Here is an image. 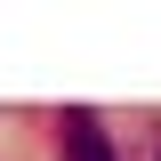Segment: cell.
<instances>
[{
    "label": "cell",
    "mask_w": 161,
    "mask_h": 161,
    "mask_svg": "<svg viewBox=\"0 0 161 161\" xmlns=\"http://www.w3.org/2000/svg\"><path fill=\"white\" fill-rule=\"evenodd\" d=\"M57 137H64V161H113V137L89 105H64L57 113Z\"/></svg>",
    "instance_id": "1"
}]
</instances>
